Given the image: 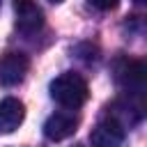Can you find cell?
Instances as JSON below:
<instances>
[{
    "label": "cell",
    "instance_id": "7a4b0ae2",
    "mask_svg": "<svg viewBox=\"0 0 147 147\" xmlns=\"http://www.w3.org/2000/svg\"><path fill=\"white\" fill-rule=\"evenodd\" d=\"M113 76L117 85L129 90L131 94H142L145 90V62L131 60V57H117L113 64Z\"/></svg>",
    "mask_w": 147,
    "mask_h": 147
},
{
    "label": "cell",
    "instance_id": "9c48e42d",
    "mask_svg": "<svg viewBox=\"0 0 147 147\" xmlns=\"http://www.w3.org/2000/svg\"><path fill=\"white\" fill-rule=\"evenodd\" d=\"M133 2H136V5H145V0H133Z\"/></svg>",
    "mask_w": 147,
    "mask_h": 147
},
{
    "label": "cell",
    "instance_id": "5b68a950",
    "mask_svg": "<svg viewBox=\"0 0 147 147\" xmlns=\"http://www.w3.org/2000/svg\"><path fill=\"white\" fill-rule=\"evenodd\" d=\"M78 124H80V117L74 110H60V113H53L44 122V136L53 142H60V140H67L69 136H74Z\"/></svg>",
    "mask_w": 147,
    "mask_h": 147
},
{
    "label": "cell",
    "instance_id": "3957f363",
    "mask_svg": "<svg viewBox=\"0 0 147 147\" xmlns=\"http://www.w3.org/2000/svg\"><path fill=\"white\" fill-rule=\"evenodd\" d=\"M28 69H30V60H28L25 53H21V51H7L0 57V85H5V87L18 85L25 78Z\"/></svg>",
    "mask_w": 147,
    "mask_h": 147
},
{
    "label": "cell",
    "instance_id": "ba28073f",
    "mask_svg": "<svg viewBox=\"0 0 147 147\" xmlns=\"http://www.w3.org/2000/svg\"><path fill=\"white\" fill-rule=\"evenodd\" d=\"M90 5L101 9V11H110V9H115L119 5V0H90Z\"/></svg>",
    "mask_w": 147,
    "mask_h": 147
},
{
    "label": "cell",
    "instance_id": "30bf717a",
    "mask_svg": "<svg viewBox=\"0 0 147 147\" xmlns=\"http://www.w3.org/2000/svg\"><path fill=\"white\" fill-rule=\"evenodd\" d=\"M51 2H62V0H51Z\"/></svg>",
    "mask_w": 147,
    "mask_h": 147
},
{
    "label": "cell",
    "instance_id": "6da1fadb",
    "mask_svg": "<svg viewBox=\"0 0 147 147\" xmlns=\"http://www.w3.org/2000/svg\"><path fill=\"white\" fill-rule=\"evenodd\" d=\"M87 96H90V87H87V83L80 74L64 71L51 83V99L57 101L67 110L80 108L87 101Z\"/></svg>",
    "mask_w": 147,
    "mask_h": 147
},
{
    "label": "cell",
    "instance_id": "8992f818",
    "mask_svg": "<svg viewBox=\"0 0 147 147\" xmlns=\"http://www.w3.org/2000/svg\"><path fill=\"white\" fill-rule=\"evenodd\" d=\"M124 138H126V131L117 117H108V119L99 122L90 133L92 147H122Z\"/></svg>",
    "mask_w": 147,
    "mask_h": 147
},
{
    "label": "cell",
    "instance_id": "277c9868",
    "mask_svg": "<svg viewBox=\"0 0 147 147\" xmlns=\"http://www.w3.org/2000/svg\"><path fill=\"white\" fill-rule=\"evenodd\" d=\"M16 30L21 34H37L44 28V11L34 0H14Z\"/></svg>",
    "mask_w": 147,
    "mask_h": 147
},
{
    "label": "cell",
    "instance_id": "8fae6325",
    "mask_svg": "<svg viewBox=\"0 0 147 147\" xmlns=\"http://www.w3.org/2000/svg\"><path fill=\"white\" fill-rule=\"evenodd\" d=\"M0 5H2V0H0Z\"/></svg>",
    "mask_w": 147,
    "mask_h": 147
},
{
    "label": "cell",
    "instance_id": "52a82bcc",
    "mask_svg": "<svg viewBox=\"0 0 147 147\" xmlns=\"http://www.w3.org/2000/svg\"><path fill=\"white\" fill-rule=\"evenodd\" d=\"M23 117H25V106L18 99L7 96V99L0 101V133L2 136L5 133H14L21 126Z\"/></svg>",
    "mask_w": 147,
    "mask_h": 147
}]
</instances>
